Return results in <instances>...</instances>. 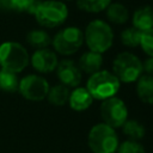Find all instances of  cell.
I'll return each instance as SVG.
<instances>
[{"mask_svg":"<svg viewBox=\"0 0 153 153\" xmlns=\"http://www.w3.org/2000/svg\"><path fill=\"white\" fill-rule=\"evenodd\" d=\"M59 63L57 55L49 48L36 49L30 56V65L38 73H51L56 69Z\"/></svg>","mask_w":153,"mask_h":153,"instance_id":"obj_10","label":"cell"},{"mask_svg":"<svg viewBox=\"0 0 153 153\" xmlns=\"http://www.w3.org/2000/svg\"><path fill=\"white\" fill-rule=\"evenodd\" d=\"M87 143L93 153H115L120 145L115 129L103 122L90 129Z\"/></svg>","mask_w":153,"mask_h":153,"instance_id":"obj_5","label":"cell"},{"mask_svg":"<svg viewBox=\"0 0 153 153\" xmlns=\"http://www.w3.org/2000/svg\"><path fill=\"white\" fill-rule=\"evenodd\" d=\"M131 24L141 32L153 27V7L149 5L136 8L131 14Z\"/></svg>","mask_w":153,"mask_h":153,"instance_id":"obj_13","label":"cell"},{"mask_svg":"<svg viewBox=\"0 0 153 153\" xmlns=\"http://www.w3.org/2000/svg\"><path fill=\"white\" fill-rule=\"evenodd\" d=\"M100 117L103 123L114 129L122 127L128 120V109L126 103L116 96L104 99L100 104Z\"/></svg>","mask_w":153,"mask_h":153,"instance_id":"obj_9","label":"cell"},{"mask_svg":"<svg viewBox=\"0 0 153 153\" xmlns=\"http://www.w3.org/2000/svg\"><path fill=\"white\" fill-rule=\"evenodd\" d=\"M105 14H106L108 20L111 24H116V25L126 24L129 19L128 8L121 2H112L111 1V4L105 10Z\"/></svg>","mask_w":153,"mask_h":153,"instance_id":"obj_16","label":"cell"},{"mask_svg":"<svg viewBox=\"0 0 153 153\" xmlns=\"http://www.w3.org/2000/svg\"><path fill=\"white\" fill-rule=\"evenodd\" d=\"M136 94L146 104H153V75L142 74L136 80Z\"/></svg>","mask_w":153,"mask_h":153,"instance_id":"obj_15","label":"cell"},{"mask_svg":"<svg viewBox=\"0 0 153 153\" xmlns=\"http://www.w3.org/2000/svg\"><path fill=\"white\" fill-rule=\"evenodd\" d=\"M60 1H63L65 2V1H73V0H60Z\"/></svg>","mask_w":153,"mask_h":153,"instance_id":"obj_27","label":"cell"},{"mask_svg":"<svg viewBox=\"0 0 153 153\" xmlns=\"http://www.w3.org/2000/svg\"><path fill=\"white\" fill-rule=\"evenodd\" d=\"M30 65L27 49L19 42L6 41L0 44V67L16 74L23 72Z\"/></svg>","mask_w":153,"mask_h":153,"instance_id":"obj_2","label":"cell"},{"mask_svg":"<svg viewBox=\"0 0 153 153\" xmlns=\"http://www.w3.org/2000/svg\"><path fill=\"white\" fill-rule=\"evenodd\" d=\"M121 86L120 80L110 71L100 69L87 79L86 90L90 92L93 99L104 100L116 96Z\"/></svg>","mask_w":153,"mask_h":153,"instance_id":"obj_4","label":"cell"},{"mask_svg":"<svg viewBox=\"0 0 153 153\" xmlns=\"http://www.w3.org/2000/svg\"><path fill=\"white\" fill-rule=\"evenodd\" d=\"M92 102L93 98L86 87H74V90L69 93L68 104L74 111H84L88 109Z\"/></svg>","mask_w":153,"mask_h":153,"instance_id":"obj_14","label":"cell"},{"mask_svg":"<svg viewBox=\"0 0 153 153\" xmlns=\"http://www.w3.org/2000/svg\"><path fill=\"white\" fill-rule=\"evenodd\" d=\"M123 134L128 137V140L139 141L145 136L146 129L143 124L136 120H127L122 126Z\"/></svg>","mask_w":153,"mask_h":153,"instance_id":"obj_19","label":"cell"},{"mask_svg":"<svg viewBox=\"0 0 153 153\" xmlns=\"http://www.w3.org/2000/svg\"><path fill=\"white\" fill-rule=\"evenodd\" d=\"M48 80L38 74H27L19 79L18 92L23 98L31 102H41L47 98L49 91Z\"/></svg>","mask_w":153,"mask_h":153,"instance_id":"obj_8","label":"cell"},{"mask_svg":"<svg viewBox=\"0 0 153 153\" xmlns=\"http://www.w3.org/2000/svg\"><path fill=\"white\" fill-rule=\"evenodd\" d=\"M140 47H141V49L143 50L145 54L153 57V27L142 32L141 41H140Z\"/></svg>","mask_w":153,"mask_h":153,"instance_id":"obj_24","label":"cell"},{"mask_svg":"<svg viewBox=\"0 0 153 153\" xmlns=\"http://www.w3.org/2000/svg\"><path fill=\"white\" fill-rule=\"evenodd\" d=\"M141 35H142V32L140 30L135 29L134 26H130V27L124 29L121 32L120 39L123 45L129 47V48H136V47H140Z\"/></svg>","mask_w":153,"mask_h":153,"instance_id":"obj_22","label":"cell"},{"mask_svg":"<svg viewBox=\"0 0 153 153\" xmlns=\"http://www.w3.org/2000/svg\"><path fill=\"white\" fill-rule=\"evenodd\" d=\"M142 69L146 74L153 75V57L148 56L143 62H142Z\"/></svg>","mask_w":153,"mask_h":153,"instance_id":"obj_25","label":"cell"},{"mask_svg":"<svg viewBox=\"0 0 153 153\" xmlns=\"http://www.w3.org/2000/svg\"><path fill=\"white\" fill-rule=\"evenodd\" d=\"M142 61L130 51L117 54L112 62V73L120 82H134L142 75Z\"/></svg>","mask_w":153,"mask_h":153,"instance_id":"obj_6","label":"cell"},{"mask_svg":"<svg viewBox=\"0 0 153 153\" xmlns=\"http://www.w3.org/2000/svg\"><path fill=\"white\" fill-rule=\"evenodd\" d=\"M84 44V31L76 26H66L59 30L51 38L54 51L69 56L75 54Z\"/></svg>","mask_w":153,"mask_h":153,"instance_id":"obj_7","label":"cell"},{"mask_svg":"<svg viewBox=\"0 0 153 153\" xmlns=\"http://www.w3.org/2000/svg\"><path fill=\"white\" fill-rule=\"evenodd\" d=\"M69 93H71L69 87L65 86L63 84H56V85L49 87L47 99L54 106H62L66 103H68Z\"/></svg>","mask_w":153,"mask_h":153,"instance_id":"obj_18","label":"cell"},{"mask_svg":"<svg viewBox=\"0 0 153 153\" xmlns=\"http://www.w3.org/2000/svg\"><path fill=\"white\" fill-rule=\"evenodd\" d=\"M55 71L60 84H63L67 87H78L81 82L82 73L73 60L65 59L59 61Z\"/></svg>","mask_w":153,"mask_h":153,"instance_id":"obj_11","label":"cell"},{"mask_svg":"<svg viewBox=\"0 0 153 153\" xmlns=\"http://www.w3.org/2000/svg\"><path fill=\"white\" fill-rule=\"evenodd\" d=\"M69 14L68 7L60 0H42L33 17L38 25L45 29H55L65 24Z\"/></svg>","mask_w":153,"mask_h":153,"instance_id":"obj_3","label":"cell"},{"mask_svg":"<svg viewBox=\"0 0 153 153\" xmlns=\"http://www.w3.org/2000/svg\"><path fill=\"white\" fill-rule=\"evenodd\" d=\"M0 11H10V0H0Z\"/></svg>","mask_w":153,"mask_h":153,"instance_id":"obj_26","label":"cell"},{"mask_svg":"<svg viewBox=\"0 0 153 153\" xmlns=\"http://www.w3.org/2000/svg\"><path fill=\"white\" fill-rule=\"evenodd\" d=\"M117 153H146L145 147L139 141L126 140L117 147Z\"/></svg>","mask_w":153,"mask_h":153,"instance_id":"obj_23","label":"cell"},{"mask_svg":"<svg viewBox=\"0 0 153 153\" xmlns=\"http://www.w3.org/2000/svg\"><path fill=\"white\" fill-rule=\"evenodd\" d=\"M78 67L81 71V73L86 74H93L98 71H100L103 66V55L96 51L87 50L85 51L78 60Z\"/></svg>","mask_w":153,"mask_h":153,"instance_id":"obj_12","label":"cell"},{"mask_svg":"<svg viewBox=\"0 0 153 153\" xmlns=\"http://www.w3.org/2000/svg\"><path fill=\"white\" fill-rule=\"evenodd\" d=\"M19 85L18 75L7 69L0 68V90L4 92H17Z\"/></svg>","mask_w":153,"mask_h":153,"instance_id":"obj_20","label":"cell"},{"mask_svg":"<svg viewBox=\"0 0 153 153\" xmlns=\"http://www.w3.org/2000/svg\"><path fill=\"white\" fill-rule=\"evenodd\" d=\"M79 10L87 13H100L106 10L111 0H75Z\"/></svg>","mask_w":153,"mask_h":153,"instance_id":"obj_21","label":"cell"},{"mask_svg":"<svg viewBox=\"0 0 153 153\" xmlns=\"http://www.w3.org/2000/svg\"><path fill=\"white\" fill-rule=\"evenodd\" d=\"M26 43L36 49H43V48H48L51 44V37L50 35L43 30V29H33L30 30L26 33Z\"/></svg>","mask_w":153,"mask_h":153,"instance_id":"obj_17","label":"cell"},{"mask_svg":"<svg viewBox=\"0 0 153 153\" xmlns=\"http://www.w3.org/2000/svg\"><path fill=\"white\" fill-rule=\"evenodd\" d=\"M84 42L88 50L103 54L108 51L114 43L112 27L103 19H93L85 27Z\"/></svg>","mask_w":153,"mask_h":153,"instance_id":"obj_1","label":"cell"}]
</instances>
